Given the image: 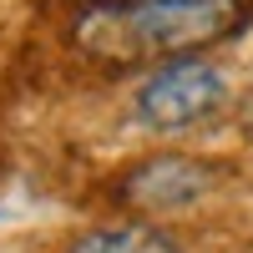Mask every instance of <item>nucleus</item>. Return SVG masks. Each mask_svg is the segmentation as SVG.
Listing matches in <instances>:
<instances>
[{"label": "nucleus", "mask_w": 253, "mask_h": 253, "mask_svg": "<svg viewBox=\"0 0 253 253\" xmlns=\"http://www.w3.org/2000/svg\"><path fill=\"white\" fill-rule=\"evenodd\" d=\"M248 0H101L76 20V41L107 61H177L243 31Z\"/></svg>", "instance_id": "1"}, {"label": "nucleus", "mask_w": 253, "mask_h": 253, "mask_svg": "<svg viewBox=\"0 0 253 253\" xmlns=\"http://www.w3.org/2000/svg\"><path fill=\"white\" fill-rule=\"evenodd\" d=\"M228 96V76L203 56H177L147 71V81L132 96V112L152 132H187L208 122Z\"/></svg>", "instance_id": "2"}, {"label": "nucleus", "mask_w": 253, "mask_h": 253, "mask_svg": "<svg viewBox=\"0 0 253 253\" xmlns=\"http://www.w3.org/2000/svg\"><path fill=\"white\" fill-rule=\"evenodd\" d=\"M203 172L198 162H182V157H162V162H147L137 167V177L126 182V193H132L142 208H182L203 193Z\"/></svg>", "instance_id": "3"}, {"label": "nucleus", "mask_w": 253, "mask_h": 253, "mask_svg": "<svg viewBox=\"0 0 253 253\" xmlns=\"http://www.w3.org/2000/svg\"><path fill=\"white\" fill-rule=\"evenodd\" d=\"M71 253H182V248L157 223H101L91 233H81Z\"/></svg>", "instance_id": "4"}]
</instances>
